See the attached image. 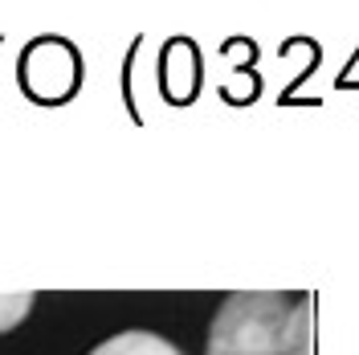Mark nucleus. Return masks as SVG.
Listing matches in <instances>:
<instances>
[{"mask_svg": "<svg viewBox=\"0 0 359 355\" xmlns=\"http://www.w3.org/2000/svg\"><path fill=\"white\" fill-rule=\"evenodd\" d=\"M306 307L278 290H237L212 314L204 355H290Z\"/></svg>", "mask_w": 359, "mask_h": 355, "instance_id": "f257e3e1", "label": "nucleus"}, {"mask_svg": "<svg viewBox=\"0 0 359 355\" xmlns=\"http://www.w3.org/2000/svg\"><path fill=\"white\" fill-rule=\"evenodd\" d=\"M90 355H184L176 343H168L163 335H151V331H123L98 343Z\"/></svg>", "mask_w": 359, "mask_h": 355, "instance_id": "f03ea898", "label": "nucleus"}, {"mask_svg": "<svg viewBox=\"0 0 359 355\" xmlns=\"http://www.w3.org/2000/svg\"><path fill=\"white\" fill-rule=\"evenodd\" d=\"M33 294H0V335L13 331L17 323H25L29 319V311H33Z\"/></svg>", "mask_w": 359, "mask_h": 355, "instance_id": "7ed1b4c3", "label": "nucleus"}]
</instances>
